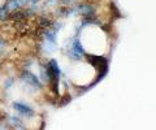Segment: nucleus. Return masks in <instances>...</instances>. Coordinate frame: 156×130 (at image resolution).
I'll return each mask as SVG.
<instances>
[{"label":"nucleus","instance_id":"f257e3e1","mask_svg":"<svg viewBox=\"0 0 156 130\" xmlns=\"http://www.w3.org/2000/svg\"><path fill=\"white\" fill-rule=\"evenodd\" d=\"M13 107H14V109L17 111V112H20L21 114H23V116H33L34 114V111L29 107V105H26V104H23V103H20V102H17V103H14L13 104Z\"/></svg>","mask_w":156,"mask_h":130}]
</instances>
